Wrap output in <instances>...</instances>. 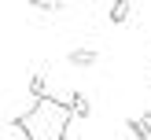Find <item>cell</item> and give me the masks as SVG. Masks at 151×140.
Returning a JSON list of instances; mask_svg holds the SVG:
<instances>
[{"mask_svg": "<svg viewBox=\"0 0 151 140\" xmlns=\"http://www.w3.org/2000/svg\"><path fill=\"white\" fill-rule=\"evenodd\" d=\"M74 107L70 100H59V96H44V100H33L22 114L11 118V129H22L26 140H66V129H70Z\"/></svg>", "mask_w": 151, "mask_h": 140, "instance_id": "cell-1", "label": "cell"}, {"mask_svg": "<svg viewBox=\"0 0 151 140\" xmlns=\"http://www.w3.org/2000/svg\"><path fill=\"white\" fill-rule=\"evenodd\" d=\"M125 125H129V133L137 140H151V111L140 114V118H125Z\"/></svg>", "mask_w": 151, "mask_h": 140, "instance_id": "cell-2", "label": "cell"}, {"mask_svg": "<svg viewBox=\"0 0 151 140\" xmlns=\"http://www.w3.org/2000/svg\"><path fill=\"white\" fill-rule=\"evenodd\" d=\"M66 100H70V107H74V114H78V118H88V114H92V103H88L85 92H70Z\"/></svg>", "mask_w": 151, "mask_h": 140, "instance_id": "cell-3", "label": "cell"}, {"mask_svg": "<svg viewBox=\"0 0 151 140\" xmlns=\"http://www.w3.org/2000/svg\"><path fill=\"white\" fill-rule=\"evenodd\" d=\"M129 15H133V4H129V0H114V4L107 7V19L111 22H125Z\"/></svg>", "mask_w": 151, "mask_h": 140, "instance_id": "cell-4", "label": "cell"}, {"mask_svg": "<svg viewBox=\"0 0 151 140\" xmlns=\"http://www.w3.org/2000/svg\"><path fill=\"white\" fill-rule=\"evenodd\" d=\"M96 59H100L96 48H74V52H70V63H74V66H92Z\"/></svg>", "mask_w": 151, "mask_h": 140, "instance_id": "cell-5", "label": "cell"}, {"mask_svg": "<svg viewBox=\"0 0 151 140\" xmlns=\"http://www.w3.org/2000/svg\"><path fill=\"white\" fill-rule=\"evenodd\" d=\"M29 96H33V100H44V96H48V88H44V70L29 74Z\"/></svg>", "mask_w": 151, "mask_h": 140, "instance_id": "cell-6", "label": "cell"}, {"mask_svg": "<svg viewBox=\"0 0 151 140\" xmlns=\"http://www.w3.org/2000/svg\"><path fill=\"white\" fill-rule=\"evenodd\" d=\"M33 7H41V11H59V4H48V0H33Z\"/></svg>", "mask_w": 151, "mask_h": 140, "instance_id": "cell-7", "label": "cell"}]
</instances>
